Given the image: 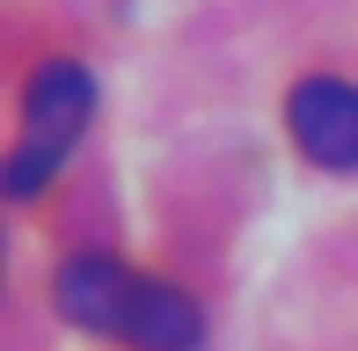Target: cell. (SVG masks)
<instances>
[{"label": "cell", "mask_w": 358, "mask_h": 351, "mask_svg": "<svg viewBox=\"0 0 358 351\" xmlns=\"http://www.w3.org/2000/svg\"><path fill=\"white\" fill-rule=\"evenodd\" d=\"M285 124H292V139H300L307 162L358 169V88L351 81H329V73L300 81L285 95Z\"/></svg>", "instance_id": "obj_3"}, {"label": "cell", "mask_w": 358, "mask_h": 351, "mask_svg": "<svg viewBox=\"0 0 358 351\" xmlns=\"http://www.w3.org/2000/svg\"><path fill=\"white\" fill-rule=\"evenodd\" d=\"M88 117H95L88 66H80V59H44V66L29 73V88H22V132H15L8 169H0L8 176V198H37V190L66 169V154L80 147Z\"/></svg>", "instance_id": "obj_2"}, {"label": "cell", "mask_w": 358, "mask_h": 351, "mask_svg": "<svg viewBox=\"0 0 358 351\" xmlns=\"http://www.w3.org/2000/svg\"><path fill=\"white\" fill-rule=\"evenodd\" d=\"M52 300L66 322L95 329V337H124L132 351H198V337H205V315L190 293H176L161 278H139L132 264L95 257V249L59 264Z\"/></svg>", "instance_id": "obj_1"}]
</instances>
